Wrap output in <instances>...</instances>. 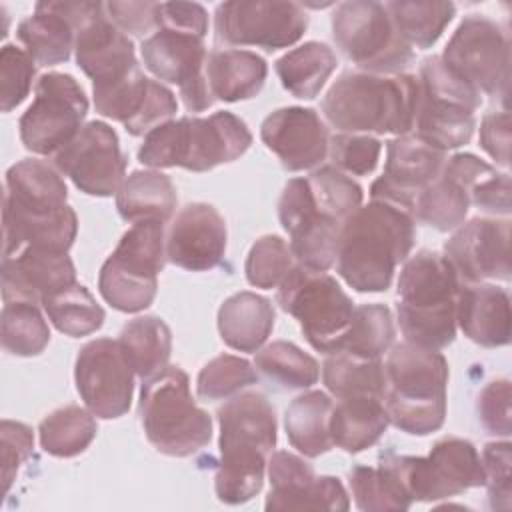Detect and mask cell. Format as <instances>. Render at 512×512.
I'll list each match as a JSON object with an SVG mask.
<instances>
[{
    "label": "cell",
    "mask_w": 512,
    "mask_h": 512,
    "mask_svg": "<svg viewBox=\"0 0 512 512\" xmlns=\"http://www.w3.org/2000/svg\"><path fill=\"white\" fill-rule=\"evenodd\" d=\"M414 240L416 220L410 210L370 200L342 224L336 270L356 292H384Z\"/></svg>",
    "instance_id": "6da1fadb"
},
{
    "label": "cell",
    "mask_w": 512,
    "mask_h": 512,
    "mask_svg": "<svg viewBox=\"0 0 512 512\" xmlns=\"http://www.w3.org/2000/svg\"><path fill=\"white\" fill-rule=\"evenodd\" d=\"M216 418L220 462L214 490L224 504H244L262 490L276 446V414L260 392H238L218 408Z\"/></svg>",
    "instance_id": "7a4b0ae2"
},
{
    "label": "cell",
    "mask_w": 512,
    "mask_h": 512,
    "mask_svg": "<svg viewBox=\"0 0 512 512\" xmlns=\"http://www.w3.org/2000/svg\"><path fill=\"white\" fill-rule=\"evenodd\" d=\"M420 84L414 74L344 72L322 98L326 120L348 134H396L414 130Z\"/></svg>",
    "instance_id": "3957f363"
},
{
    "label": "cell",
    "mask_w": 512,
    "mask_h": 512,
    "mask_svg": "<svg viewBox=\"0 0 512 512\" xmlns=\"http://www.w3.org/2000/svg\"><path fill=\"white\" fill-rule=\"evenodd\" d=\"M462 280L436 250H420L404 260L398 278V324L406 342L442 350L456 338V304Z\"/></svg>",
    "instance_id": "277c9868"
},
{
    "label": "cell",
    "mask_w": 512,
    "mask_h": 512,
    "mask_svg": "<svg viewBox=\"0 0 512 512\" xmlns=\"http://www.w3.org/2000/svg\"><path fill=\"white\" fill-rule=\"evenodd\" d=\"M252 144V134L236 114L220 110L208 118L182 116L144 136L138 160L150 168H186L206 172L238 160Z\"/></svg>",
    "instance_id": "5b68a950"
},
{
    "label": "cell",
    "mask_w": 512,
    "mask_h": 512,
    "mask_svg": "<svg viewBox=\"0 0 512 512\" xmlns=\"http://www.w3.org/2000/svg\"><path fill=\"white\" fill-rule=\"evenodd\" d=\"M384 408L390 424L412 436L442 428L446 418L448 362L440 350L396 344L384 364Z\"/></svg>",
    "instance_id": "8992f818"
},
{
    "label": "cell",
    "mask_w": 512,
    "mask_h": 512,
    "mask_svg": "<svg viewBox=\"0 0 512 512\" xmlns=\"http://www.w3.org/2000/svg\"><path fill=\"white\" fill-rule=\"evenodd\" d=\"M138 410L144 434L160 454L186 458L212 440V420L194 402L188 374L180 366H166L144 380Z\"/></svg>",
    "instance_id": "52a82bcc"
},
{
    "label": "cell",
    "mask_w": 512,
    "mask_h": 512,
    "mask_svg": "<svg viewBox=\"0 0 512 512\" xmlns=\"http://www.w3.org/2000/svg\"><path fill=\"white\" fill-rule=\"evenodd\" d=\"M166 260L164 222H134L100 268L102 298L120 312L146 310L156 296L158 274Z\"/></svg>",
    "instance_id": "ba28073f"
},
{
    "label": "cell",
    "mask_w": 512,
    "mask_h": 512,
    "mask_svg": "<svg viewBox=\"0 0 512 512\" xmlns=\"http://www.w3.org/2000/svg\"><path fill=\"white\" fill-rule=\"evenodd\" d=\"M420 100L414 120V136L424 144L446 152L470 142L482 96L460 82L440 60L430 56L420 64Z\"/></svg>",
    "instance_id": "9c48e42d"
},
{
    "label": "cell",
    "mask_w": 512,
    "mask_h": 512,
    "mask_svg": "<svg viewBox=\"0 0 512 512\" xmlns=\"http://www.w3.org/2000/svg\"><path fill=\"white\" fill-rule=\"evenodd\" d=\"M276 290L280 308L298 320L314 350L322 354L340 350L356 306L336 278L296 264Z\"/></svg>",
    "instance_id": "30bf717a"
},
{
    "label": "cell",
    "mask_w": 512,
    "mask_h": 512,
    "mask_svg": "<svg viewBox=\"0 0 512 512\" xmlns=\"http://www.w3.org/2000/svg\"><path fill=\"white\" fill-rule=\"evenodd\" d=\"M332 36L340 52L362 72L400 74L414 50L402 40L384 4L374 0H350L332 14Z\"/></svg>",
    "instance_id": "8fae6325"
},
{
    "label": "cell",
    "mask_w": 512,
    "mask_h": 512,
    "mask_svg": "<svg viewBox=\"0 0 512 512\" xmlns=\"http://www.w3.org/2000/svg\"><path fill=\"white\" fill-rule=\"evenodd\" d=\"M440 60L474 92L506 98L510 80V40L486 16H466L448 40Z\"/></svg>",
    "instance_id": "7c38bea8"
},
{
    "label": "cell",
    "mask_w": 512,
    "mask_h": 512,
    "mask_svg": "<svg viewBox=\"0 0 512 512\" xmlns=\"http://www.w3.org/2000/svg\"><path fill=\"white\" fill-rule=\"evenodd\" d=\"M86 114L88 98L70 74H42L34 100L18 122L20 140L34 154L56 156L82 130Z\"/></svg>",
    "instance_id": "4fadbf2b"
},
{
    "label": "cell",
    "mask_w": 512,
    "mask_h": 512,
    "mask_svg": "<svg viewBox=\"0 0 512 512\" xmlns=\"http://www.w3.org/2000/svg\"><path fill=\"white\" fill-rule=\"evenodd\" d=\"M412 502H436L484 486L482 460L470 440L446 436L428 456L388 454Z\"/></svg>",
    "instance_id": "5bb4252c"
},
{
    "label": "cell",
    "mask_w": 512,
    "mask_h": 512,
    "mask_svg": "<svg viewBox=\"0 0 512 512\" xmlns=\"http://www.w3.org/2000/svg\"><path fill=\"white\" fill-rule=\"evenodd\" d=\"M308 28V14L296 2L236 0L216 6V40L256 46L268 52L296 44Z\"/></svg>",
    "instance_id": "9a60e30c"
},
{
    "label": "cell",
    "mask_w": 512,
    "mask_h": 512,
    "mask_svg": "<svg viewBox=\"0 0 512 512\" xmlns=\"http://www.w3.org/2000/svg\"><path fill=\"white\" fill-rule=\"evenodd\" d=\"M142 62L158 80L176 84L188 112H204L216 100L206 80L208 52L204 36L158 26L142 40Z\"/></svg>",
    "instance_id": "2e32d148"
},
{
    "label": "cell",
    "mask_w": 512,
    "mask_h": 512,
    "mask_svg": "<svg viewBox=\"0 0 512 512\" xmlns=\"http://www.w3.org/2000/svg\"><path fill=\"white\" fill-rule=\"evenodd\" d=\"M134 376L118 340L96 338L78 350L74 364L76 390L96 418L112 420L130 410Z\"/></svg>",
    "instance_id": "e0dca14e"
},
{
    "label": "cell",
    "mask_w": 512,
    "mask_h": 512,
    "mask_svg": "<svg viewBox=\"0 0 512 512\" xmlns=\"http://www.w3.org/2000/svg\"><path fill=\"white\" fill-rule=\"evenodd\" d=\"M278 218L300 266L326 272L336 264L342 224L320 210L306 178L286 182L278 200Z\"/></svg>",
    "instance_id": "ac0fdd59"
},
{
    "label": "cell",
    "mask_w": 512,
    "mask_h": 512,
    "mask_svg": "<svg viewBox=\"0 0 512 512\" xmlns=\"http://www.w3.org/2000/svg\"><path fill=\"white\" fill-rule=\"evenodd\" d=\"M54 166L84 194L106 198L122 186L128 158L114 128L92 120L54 156Z\"/></svg>",
    "instance_id": "d6986e66"
},
{
    "label": "cell",
    "mask_w": 512,
    "mask_h": 512,
    "mask_svg": "<svg viewBox=\"0 0 512 512\" xmlns=\"http://www.w3.org/2000/svg\"><path fill=\"white\" fill-rule=\"evenodd\" d=\"M444 258L464 284L510 280V220L472 218L444 244Z\"/></svg>",
    "instance_id": "ffe728a7"
},
{
    "label": "cell",
    "mask_w": 512,
    "mask_h": 512,
    "mask_svg": "<svg viewBox=\"0 0 512 512\" xmlns=\"http://www.w3.org/2000/svg\"><path fill=\"white\" fill-rule=\"evenodd\" d=\"M266 510H348L350 498L334 476H316L312 464L286 450L268 456Z\"/></svg>",
    "instance_id": "44dd1931"
},
{
    "label": "cell",
    "mask_w": 512,
    "mask_h": 512,
    "mask_svg": "<svg viewBox=\"0 0 512 512\" xmlns=\"http://www.w3.org/2000/svg\"><path fill=\"white\" fill-rule=\"evenodd\" d=\"M96 112L120 122L128 134L146 136L178 112L176 96L160 80H152L138 68L110 86L92 88Z\"/></svg>",
    "instance_id": "7402d4cb"
},
{
    "label": "cell",
    "mask_w": 512,
    "mask_h": 512,
    "mask_svg": "<svg viewBox=\"0 0 512 512\" xmlns=\"http://www.w3.org/2000/svg\"><path fill=\"white\" fill-rule=\"evenodd\" d=\"M76 64L92 80V88L110 86L138 70L134 44L108 16L106 4L94 10L76 30Z\"/></svg>",
    "instance_id": "603a6c76"
},
{
    "label": "cell",
    "mask_w": 512,
    "mask_h": 512,
    "mask_svg": "<svg viewBox=\"0 0 512 512\" xmlns=\"http://www.w3.org/2000/svg\"><path fill=\"white\" fill-rule=\"evenodd\" d=\"M444 162L446 152L410 134L396 136L386 142L384 174L372 182L370 198L386 200L412 212L416 196L440 176Z\"/></svg>",
    "instance_id": "cb8c5ba5"
},
{
    "label": "cell",
    "mask_w": 512,
    "mask_h": 512,
    "mask_svg": "<svg viewBox=\"0 0 512 512\" xmlns=\"http://www.w3.org/2000/svg\"><path fill=\"white\" fill-rule=\"evenodd\" d=\"M260 138L288 172L320 166L330 148V134L312 108L286 106L268 114L260 126Z\"/></svg>",
    "instance_id": "d4e9b609"
},
{
    "label": "cell",
    "mask_w": 512,
    "mask_h": 512,
    "mask_svg": "<svg viewBox=\"0 0 512 512\" xmlns=\"http://www.w3.org/2000/svg\"><path fill=\"white\" fill-rule=\"evenodd\" d=\"M226 222L206 202L186 204L166 236V258L184 270L204 272L218 266L226 254Z\"/></svg>",
    "instance_id": "484cf974"
},
{
    "label": "cell",
    "mask_w": 512,
    "mask_h": 512,
    "mask_svg": "<svg viewBox=\"0 0 512 512\" xmlns=\"http://www.w3.org/2000/svg\"><path fill=\"white\" fill-rule=\"evenodd\" d=\"M76 282V268L64 250L22 248L14 256L2 258V298L42 302Z\"/></svg>",
    "instance_id": "4316f807"
},
{
    "label": "cell",
    "mask_w": 512,
    "mask_h": 512,
    "mask_svg": "<svg viewBox=\"0 0 512 512\" xmlns=\"http://www.w3.org/2000/svg\"><path fill=\"white\" fill-rule=\"evenodd\" d=\"M510 298L504 288L486 282L462 284L456 304V324L468 340L484 348L510 342Z\"/></svg>",
    "instance_id": "83f0119b"
},
{
    "label": "cell",
    "mask_w": 512,
    "mask_h": 512,
    "mask_svg": "<svg viewBox=\"0 0 512 512\" xmlns=\"http://www.w3.org/2000/svg\"><path fill=\"white\" fill-rule=\"evenodd\" d=\"M2 232L4 256L28 246L68 252L78 232V216L70 206L52 214H32L2 204Z\"/></svg>",
    "instance_id": "f1b7e54d"
},
{
    "label": "cell",
    "mask_w": 512,
    "mask_h": 512,
    "mask_svg": "<svg viewBox=\"0 0 512 512\" xmlns=\"http://www.w3.org/2000/svg\"><path fill=\"white\" fill-rule=\"evenodd\" d=\"M66 200V182L48 162L24 158L8 168L2 204L32 214H52L66 208Z\"/></svg>",
    "instance_id": "f546056e"
},
{
    "label": "cell",
    "mask_w": 512,
    "mask_h": 512,
    "mask_svg": "<svg viewBox=\"0 0 512 512\" xmlns=\"http://www.w3.org/2000/svg\"><path fill=\"white\" fill-rule=\"evenodd\" d=\"M274 306L256 292H236L218 310V332L238 352H258L274 328Z\"/></svg>",
    "instance_id": "4dcf8cb0"
},
{
    "label": "cell",
    "mask_w": 512,
    "mask_h": 512,
    "mask_svg": "<svg viewBox=\"0 0 512 512\" xmlns=\"http://www.w3.org/2000/svg\"><path fill=\"white\" fill-rule=\"evenodd\" d=\"M266 76L268 64L256 52L224 48L208 54L206 80L214 100H250L262 90Z\"/></svg>",
    "instance_id": "1f68e13d"
},
{
    "label": "cell",
    "mask_w": 512,
    "mask_h": 512,
    "mask_svg": "<svg viewBox=\"0 0 512 512\" xmlns=\"http://www.w3.org/2000/svg\"><path fill=\"white\" fill-rule=\"evenodd\" d=\"M388 424V412L380 398H340L330 414V436L334 446L348 454H358L374 446L386 432Z\"/></svg>",
    "instance_id": "d6a6232c"
},
{
    "label": "cell",
    "mask_w": 512,
    "mask_h": 512,
    "mask_svg": "<svg viewBox=\"0 0 512 512\" xmlns=\"http://www.w3.org/2000/svg\"><path fill=\"white\" fill-rule=\"evenodd\" d=\"M16 38L36 64L54 66L70 58L76 32L54 2H38L34 14L18 24Z\"/></svg>",
    "instance_id": "836d02e7"
},
{
    "label": "cell",
    "mask_w": 512,
    "mask_h": 512,
    "mask_svg": "<svg viewBox=\"0 0 512 512\" xmlns=\"http://www.w3.org/2000/svg\"><path fill=\"white\" fill-rule=\"evenodd\" d=\"M176 188L160 170H136L124 178L116 192L118 214L126 222L160 220L168 222L176 210Z\"/></svg>",
    "instance_id": "e575fe53"
},
{
    "label": "cell",
    "mask_w": 512,
    "mask_h": 512,
    "mask_svg": "<svg viewBox=\"0 0 512 512\" xmlns=\"http://www.w3.org/2000/svg\"><path fill=\"white\" fill-rule=\"evenodd\" d=\"M332 408L334 400L322 390H308L288 404L284 414L286 436L306 458L326 454L334 446L330 436Z\"/></svg>",
    "instance_id": "d590c367"
},
{
    "label": "cell",
    "mask_w": 512,
    "mask_h": 512,
    "mask_svg": "<svg viewBox=\"0 0 512 512\" xmlns=\"http://www.w3.org/2000/svg\"><path fill=\"white\" fill-rule=\"evenodd\" d=\"M336 66L338 58L324 42H304L274 62L282 86L302 100L316 98Z\"/></svg>",
    "instance_id": "8d00e7d4"
},
{
    "label": "cell",
    "mask_w": 512,
    "mask_h": 512,
    "mask_svg": "<svg viewBox=\"0 0 512 512\" xmlns=\"http://www.w3.org/2000/svg\"><path fill=\"white\" fill-rule=\"evenodd\" d=\"M118 342L128 356L134 374L148 380L168 366L172 352V332L158 316H138L124 324Z\"/></svg>",
    "instance_id": "74e56055"
},
{
    "label": "cell",
    "mask_w": 512,
    "mask_h": 512,
    "mask_svg": "<svg viewBox=\"0 0 512 512\" xmlns=\"http://www.w3.org/2000/svg\"><path fill=\"white\" fill-rule=\"evenodd\" d=\"M348 484L358 510L384 512L408 510L412 506V498L388 454L382 456V462L376 468L354 466L348 472Z\"/></svg>",
    "instance_id": "f35d334b"
},
{
    "label": "cell",
    "mask_w": 512,
    "mask_h": 512,
    "mask_svg": "<svg viewBox=\"0 0 512 512\" xmlns=\"http://www.w3.org/2000/svg\"><path fill=\"white\" fill-rule=\"evenodd\" d=\"M322 380L334 398L374 396L384 402L386 372L380 358H358L346 352L328 354Z\"/></svg>",
    "instance_id": "ab89813d"
},
{
    "label": "cell",
    "mask_w": 512,
    "mask_h": 512,
    "mask_svg": "<svg viewBox=\"0 0 512 512\" xmlns=\"http://www.w3.org/2000/svg\"><path fill=\"white\" fill-rule=\"evenodd\" d=\"M394 28L410 48H430L438 42L456 14L452 2H384Z\"/></svg>",
    "instance_id": "60d3db41"
},
{
    "label": "cell",
    "mask_w": 512,
    "mask_h": 512,
    "mask_svg": "<svg viewBox=\"0 0 512 512\" xmlns=\"http://www.w3.org/2000/svg\"><path fill=\"white\" fill-rule=\"evenodd\" d=\"M96 418L88 408L76 404L50 412L38 426L40 446L56 458H72L82 454L96 438Z\"/></svg>",
    "instance_id": "b9f144b4"
},
{
    "label": "cell",
    "mask_w": 512,
    "mask_h": 512,
    "mask_svg": "<svg viewBox=\"0 0 512 512\" xmlns=\"http://www.w3.org/2000/svg\"><path fill=\"white\" fill-rule=\"evenodd\" d=\"M40 304L54 328L72 338L88 336L100 330L106 318L104 308L96 302L88 288L78 282L44 296Z\"/></svg>",
    "instance_id": "7bdbcfd3"
},
{
    "label": "cell",
    "mask_w": 512,
    "mask_h": 512,
    "mask_svg": "<svg viewBox=\"0 0 512 512\" xmlns=\"http://www.w3.org/2000/svg\"><path fill=\"white\" fill-rule=\"evenodd\" d=\"M254 366L274 384L286 390H304L318 382V362L286 340H274L256 352Z\"/></svg>",
    "instance_id": "ee69618b"
},
{
    "label": "cell",
    "mask_w": 512,
    "mask_h": 512,
    "mask_svg": "<svg viewBox=\"0 0 512 512\" xmlns=\"http://www.w3.org/2000/svg\"><path fill=\"white\" fill-rule=\"evenodd\" d=\"M2 348L14 356H38L50 342V328L38 302L4 300L2 308Z\"/></svg>",
    "instance_id": "f6af8a7d"
},
{
    "label": "cell",
    "mask_w": 512,
    "mask_h": 512,
    "mask_svg": "<svg viewBox=\"0 0 512 512\" xmlns=\"http://www.w3.org/2000/svg\"><path fill=\"white\" fill-rule=\"evenodd\" d=\"M392 312L384 304H362L354 308L340 350L358 358H380L394 342Z\"/></svg>",
    "instance_id": "bcb514c9"
},
{
    "label": "cell",
    "mask_w": 512,
    "mask_h": 512,
    "mask_svg": "<svg viewBox=\"0 0 512 512\" xmlns=\"http://www.w3.org/2000/svg\"><path fill=\"white\" fill-rule=\"evenodd\" d=\"M468 194L442 172L414 200V220L428 224L438 232L456 230L468 214Z\"/></svg>",
    "instance_id": "7dc6e473"
},
{
    "label": "cell",
    "mask_w": 512,
    "mask_h": 512,
    "mask_svg": "<svg viewBox=\"0 0 512 512\" xmlns=\"http://www.w3.org/2000/svg\"><path fill=\"white\" fill-rule=\"evenodd\" d=\"M306 180L320 210L340 224L362 206V186L334 166H320Z\"/></svg>",
    "instance_id": "c3c4849f"
},
{
    "label": "cell",
    "mask_w": 512,
    "mask_h": 512,
    "mask_svg": "<svg viewBox=\"0 0 512 512\" xmlns=\"http://www.w3.org/2000/svg\"><path fill=\"white\" fill-rule=\"evenodd\" d=\"M256 382L258 372L246 358L220 354L200 370L196 392L204 400H228Z\"/></svg>",
    "instance_id": "681fc988"
},
{
    "label": "cell",
    "mask_w": 512,
    "mask_h": 512,
    "mask_svg": "<svg viewBox=\"0 0 512 512\" xmlns=\"http://www.w3.org/2000/svg\"><path fill=\"white\" fill-rule=\"evenodd\" d=\"M296 264L298 262L290 250V244L280 236L268 234L252 244L246 256L244 272L252 286L272 290L284 282Z\"/></svg>",
    "instance_id": "f907efd6"
},
{
    "label": "cell",
    "mask_w": 512,
    "mask_h": 512,
    "mask_svg": "<svg viewBox=\"0 0 512 512\" xmlns=\"http://www.w3.org/2000/svg\"><path fill=\"white\" fill-rule=\"evenodd\" d=\"M382 142L370 134L338 132L330 138L328 156L332 166L348 176H368L376 170Z\"/></svg>",
    "instance_id": "816d5d0a"
},
{
    "label": "cell",
    "mask_w": 512,
    "mask_h": 512,
    "mask_svg": "<svg viewBox=\"0 0 512 512\" xmlns=\"http://www.w3.org/2000/svg\"><path fill=\"white\" fill-rule=\"evenodd\" d=\"M36 62L30 54L14 44H6L0 50V106L2 112L14 110L32 88L36 76Z\"/></svg>",
    "instance_id": "f5cc1de1"
},
{
    "label": "cell",
    "mask_w": 512,
    "mask_h": 512,
    "mask_svg": "<svg viewBox=\"0 0 512 512\" xmlns=\"http://www.w3.org/2000/svg\"><path fill=\"white\" fill-rule=\"evenodd\" d=\"M482 470L484 486L488 488V500L494 510L510 508V464L512 446L508 440L488 442L482 448Z\"/></svg>",
    "instance_id": "db71d44e"
},
{
    "label": "cell",
    "mask_w": 512,
    "mask_h": 512,
    "mask_svg": "<svg viewBox=\"0 0 512 512\" xmlns=\"http://www.w3.org/2000/svg\"><path fill=\"white\" fill-rule=\"evenodd\" d=\"M476 414L488 434L510 436V382L498 378L488 382L476 400Z\"/></svg>",
    "instance_id": "11a10c76"
},
{
    "label": "cell",
    "mask_w": 512,
    "mask_h": 512,
    "mask_svg": "<svg viewBox=\"0 0 512 512\" xmlns=\"http://www.w3.org/2000/svg\"><path fill=\"white\" fill-rule=\"evenodd\" d=\"M0 440H2V478L4 492L10 490L18 468L30 458L34 448L32 430L14 420H2L0 424Z\"/></svg>",
    "instance_id": "9f6ffc18"
},
{
    "label": "cell",
    "mask_w": 512,
    "mask_h": 512,
    "mask_svg": "<svg viewBox=\"0 0 512 512\" xmlns=\"http://www.w3.org/2000/svg\"><path fill=\"white\" fill-rule=\"evenodd\" d=\"M160 2H106L110 20L124 32L134 36H146L158 28Z\"/></svg>",
    "instance_id": "6f0895ef"
},
{
    "label": "cell",
    "mask_w": 512,
    "mask_h": 512,
    "mask_svg": "<svg viewBox=\"0 0 512 512\" xmlns=\"http://www.w3.org/2000/svg\"><path fill=\"white\" fill-rule=\"evenodd\" d=\"M510 192V176L506 172L494 170L472 186V190L468 192V200L486 214L508 216L512 210Z\"/></svg>",
    "instance_id": "680465c9"
},
{
    "label": "cell",
    "mask_w": 512,
    "mask_h": 512,
    "mask_svg": "<svg viewBox=\"0 0 512 512\" xmlns=\"http://www.w3.org/2000/svg\"><path fill=\"white\" fill-rule=\"evenodd\" d=\"M480 146L500 164H510V114L506 110L488 112L480 122Z\"/></svg>",
    "instance_id": "91938a15"
},
{
    "label": "cell",
    "mask_w": 512,
    "mask_h": 512,
    "mask_svg": "<svg viewBox=\"0 0 512 512\" xmlns=\"http://www.w3.org/2000/svg\"><path fill=\"white\" fill-rule=\"evenodd\" d=\"M158 26L178 28L206 36L208 32V12L196 2H160Z\"/></svg>",
    "instance_id": "94428289"
}]
</instances>
